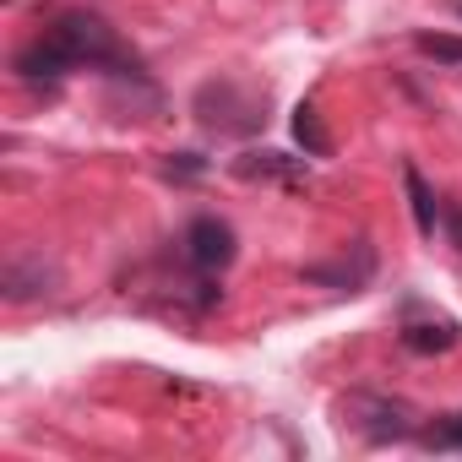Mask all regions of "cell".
<instances>
[{
	"mask_svg": "<svg viewBox=\"0 0 462 462\" xmlns=\"http://www.w3.org/2000/svg\"><path fill=\"white\" fill-rule=\"evenodd\" d=\"M109 71V77H142L136 71V55L131 44L93 12H66L55 17V28H44L23 55H17V71L28 82H60L66 71Z\"/></svg>",
	"mask_w": 462,
	"mask_h": 462,
	"instance_id": "6da1fadb",
	"label": "cell"
},
{
	"mask_svg": "<svg viewBox=\"0 0 462 462\" xmlns=\"http://www.w3.org/2000/svg\"><path fill=\"white\" fill-rule=\"evenodd\" d=\"M267 109H273L267 88H256V82H245V77H207V82L196 88V98H190V115H196L201 131L235 136V142L256 136V131L267 125Z\"/></svg>",
	"mask_w": 462,
	"mask_h": 462,
	"instance_id": "7a4b0ae2",
	"label": "cell"
},
{
	"mask_svg": "<svg viewBox=\"0 0 462 462\" xmlns=\"http://www.w3.org/2000/svg\"><path fill=\"white\" fill-rule=\"evenodd\" d=\"M337 413H343V424H348L354 435H365V440H375V446L419 435V413H413V402L386 397V392H348V397L337 402Z\"/></svg>",
	"mask_w": 462,
	"mask_h": 462,
	"instance_id": "3957f363",
	"label": "cell"
},
{
	"mask_svg": "<svg viewBox=\"0 0 462 462\" xmlns=\"http://www.w3.org/2000/svg\"><path fill=\"white\" fill-rule=\"evenodd\" d=\"M235 256H240V240H235V228H228L223 217H212V212H201V217H190V228H185V262L196 267V273H228L235 267Z\"/></svg>",
	"mask_w": 462,
	"mask_h": 462,
	"instance_id": "277c9868",
	"label": "cell"
},
{
	"mask_svg": "<svg viewBox=\"0 0 462 462\" xmlns=\"http://www.w3.org/2000/svg\"><path fill=\"white\" fill-rule=\"evenodd\" d=\"M0 289H6L12 305H33V300L60 289V267L44 251H17V256H6V267H0Z\"/></svg>",
	"mask_w": 462,
	"mask_h": 462,
	"instance_id": "5b68a950",
	"label": "cell"
},
{
	"mask_svg": "<svg viewBox=\"0 0 462 462\" xmlns=\"http://www.w3.org/2000/svg\"><path fill=\"white\" fill-rule=\"evenodd\" d=\"M370 273H375V245H370V240H354V262H348V251H343V256L327 262V267H305L310 283H332V289H359V283H370Z\"/></svg>",
	"mask_w": 462,
	"mask_h": 462,
	"instance_id": "8992f818",
	"label": "cell"
},
{
	"mask_svg": "<svg viewBox=\"0 0 462 462\" xmlns=\"http://www.w3.org/2000/svg\"><path fill=\"white\" fill-rule=\"evenodd\" d=\"M402 185L413 196V228H419V240H435V228H440V207H435V190L424 185L419 163H402Z\"/></svg>",
	"mask_w": 462,
	"mask_h": 462,
	"instance_id": "52a82bcc",
	"label": "cell"
},
{
	"mask_svg": "<svg viewBox=\"0 0 462 462\" xmlns=\"http://www.w3.org/2000/svg\"><path fill=\"white\" fill-rule=\"evenodd\" d=\"M294 142L305 147V158H332V131L321 125V109L310 98L294 109Z\"/></svg>",
	"mask_w": 462,
	"mask_h": 462,
	"instance_id": "ba28073f",
	"label": "cell"
},
{
	"mask_svg": "<svg viewBox=\"0 0 462 462\" xmlns=\"http://www.w3.org/2000/svg\"><path fill=\"white\" fill-rule=\"evenodd\" d=\"M457 343V327L451 321H424V327H408L402 332V348L408 354H446Z\"/></svg>",
	"mask_w": 462,
	"mask_h": 462,
	"instance_id": "9c48e42d",
	"label": "cell"
},
{
	"mask_svg": "<svg viewBox=\"0 0 462 462\" xmlns=\"http://www.w3.org/2000/svg\"><path fill=\"white\" fill-rule=\"evenodd\" d=\"M413 50L440 60V66H462V39L457 33H413Z\"/></svg>",
	"mask_w": 462,
	"mask_h": 462,
	"instance_id": "30bf717a",
	"label": "cell"
},
{
	"mask_svg": "<svg viewBox=\"0 0 462 462\" xmlns=\"http://www.w3.org/2000/svg\"><path fill=\"white\" fill-rule=\"evenodd\" d=\"M289 163H283V152H245L240 163H235V174H245V180H278Z\"/></svg>",
	"mask_w": 462,
	"mask_h": 462,
	"instance_id": "8fae6325",
	"label": "cell"
},
{
	"mask_svg": "<svg viewBox=\"0 0 462 462\" xmlns=\"http://www.w3.org/2000/svg\"><path fill=\"white\" fill-rule=\"evenodd\" d=\"M440 228L451 235V245L462 251V201H440Z\"/></svg>",
	"mask_w": 462,
	"mask_h": 462,
	"instance_id": "7c38bea8",
	"label": "cell"
},
{
	"mask_svg": "<svg viewBox=\"0 0 462 462\" xmlns=\"http://www.w3.org/2000/svg\"><path fill=\"white\" fill-rule=\"evenodd\" d=\"M424 446H462V413H457V419H446L440 430H430V435H424Z\"/></svg>",
	"mask_w": 462,
	"mask_h": 462,
	"instance_id": "4fadbf2b",
	"label": "cell"
}]
</instances>
